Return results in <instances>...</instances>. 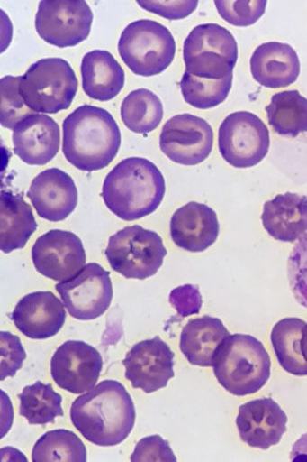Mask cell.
Masks as SVG:
<instances>
[{"instance_id":"18","label":"cell","mask_w":307,"mask_h":462,"mask_svg":"<svg viewBox=\"0 0 307 462\" xmlns=\"http://www.w3.org/2000/svg\"><path fill=\"white\" fill-rule=\"evenodd\" d=\"M11 319L28 338L43 340L59 334L67 319V312L53 292L37 291L22 298Z\"/></svg>"},{"instance_id":"33","label":"cell","mask_w":307,"mask_h":462,"mask_svg":"<svg viewBox=\"0 0 307 462\" xmlns=\"http://www.w3.org/2000/svg\"><path fill=\"white\" fill-rule=\"evenodd\" d=\"M216 10L220 16L226 20L228 23L236 25V27H249L257 23L265 14L266 4V0H257V2H229V0H215Z\"/></svg>"},{"instance_id":"16","label":"cell","mask_w":307,"mask_h":462,"mask_svg":"<svg viewBox=\"0 0 307 462\" xmlns=\"http://www.w3.org/2000/svg\"><path fill=\"white\" fill-rule=\"evenodd\" d=\"M287 422V414L270 397L241 405L236 420L241 440L265 451L280 443Z\"/></svg>"},{"instance_id":"34","label":"cell","mask_w":307,"mask_h":462,"mask_svg":"<svg viewBox=\"0 0 307 462\" xmlns=\"http://www.w3.org/2000/svg\"><path fill=\"white\" fill-rule=\"evenodd\" d=\"M288 280L296 300L307 309V233L289 256Z\"/></svg>"},{"instance_id":"3","label":"cell","mask_w":307,"mask_h":462,"mask_svg":"<svg viewBox=\"0 0 307 462\" xmlns=\"http://www.w3.org/2000/svg\"><path fill=\"white\" fill-rule=\"evenodd\" d=\"M166 196L162 171L149 160L128 158L108 172L102 198L119 218L132 222L153 214Z\"/></svg>"},{"instance_id":"36","label":"cell","mask_w":307,"mask_h":462,"mask_svg":"<svg viewBox=\"0 0 307 462\" xmlns=\"http://www.w3.org/2000/svg\"><path fill=\"white\" fill-rule=\"evenodd\" d=\"M132 462L140 461H168L176 462L172 448L167 440L161 436L154 435L145 438L138 442L135 452L131 456Z\"/></svg>"},{"instance_id":"14","label":"cell","mask_w":307,"mask_h":462,"mask_svg":"<svg viewBox=\"0 0 307 462\" xmlns=\"http://www.w3.org/2000/svg\"><path fill=\"white\" fill-rule=\"evenodd\" d=\"M102 369L101 353L80 340L60 345L50 361V374L56 385L77 395L96 386Z\"/></svg>"},{"instance_id":"15","label":"cell","mask_w":307,"mask_h":462,"mask_svg":"<svg viewBox=\"0 0 307 462\" xmlns=\"http://www.w3.org/2000/svg\"><path fill=\"white\" fill-rule=\"evenodd\" d=\"M125 378L133 388L150 394L167 386L175 377V353L159 337L142 340L130 349L123 360Z\"/></svg>"},{"instance_id":"19","label":"cell","mask_w":307,"mask_h":462,"mask_svg":"<svg viewBox=\"0 0 307 462\" xmlns=\"http://www.w3.org/2000/svg\"><path fill=\"white\" fill-rule=\"evenodd\" d=\"M13 145L22 162L32 166L47 165L59 153V126L50 116H29L13 131Z\"/></svg>"},{"instance_id":"2","label":"cell","mask_w":307,"mask_h":462,"mask_svg":"<svg viewBox=\"0 0 307 462\" xmlns=\"http://www.w3.org/2000/svg\"><path fill=\"white\" fill-rule=\"evenodd\" d=\"M120 146V127L102 107L82 106L64 120V157L79 171H96L110 166Z\"/></svg>"},{"instance_id":"35","label":"cell","mask_w":307,"mask_h":462,"mask_svg":"<svg viewBox=\"0 0 307 462\" xmlns=\"http://www.w3.org/2000/svg\"><path fill=\"white\" fill-rule=\"evenodd\" d=\"M2 338V375L0 379L14 377L17 371L22 368L27 354L22 346L21 339L11 332H0Z\"/></svg>"},{"instance_id":"4","label":"cell","mask_w":307,"mask_h":462,"mask_svg":"<svg viewBox=\"0 0 307 462\" xmlns=\"http://www.w3.org/2000/svg\"><path fill=\"white\" fill-rule=\"evenodd\" d=\"M213 371L220 385L235 396H248L261 390L271 375V358L265 345L249 335H230L213 358Z\"/></svg>"},{"instance_id":"6","label":"cell","mask_w":307,"mask_h":462,"mask_svg":"<svg viewBox=\"0 0 307 462\" xmlns=\"http://www.w3.org/2000/svg\"><path fill=\"white\" fill-rule=\"evenodd\" d=\"M118 50L125 66L135 75L153 77L171 66L176 47L170 30L157 21L144 19L123 30Z\"/></svg>"},{"instance_id":"11","label":"cell","mask_w":307,"mask_h":462,"mask_svg":"<svg viewBox=\"0 0 307 462\" xmlns=\"http://www.w3.org/2000/svg\"><path fill=\"white\" fill-rule=\"evenodd\" d=\"M55 289L71 317L81 321L102 317L113 300L110 272L97 263L86 265L75 278L56 284Z\"/></svg>"},{"instance_id":"29","label":"cell","mask_w":307,"mask_h":462,"mask_svg":"<svg viewBox=\"0 0 307 462\" xmlns=\"http://www.w3.org/2000/svg\"><path fill=\"white\" fill-rule=\"evenodd\" d=\"M20 414L30 425H46L54 422L64 414L62 396L54 391L50 383L37 382L27 386L19 395Z\"/></svg>"},{"instance_id":"25","label":"cell","mask_w":307,"mask_h":462,"mask_svg":"<svg viewBox=\"0 0 307 462\" xmlns=\"http://www.w3.org/2000/svg\"><path fill=\"white\" fill-rule=\"evenodd\" d=\"M38 224L23 197L10 191L0 196V248L10 254L25 247Z\"/></svg>"},{"instance_id":"26","label":"cell","mask_w":307,"mask_h":462,"mask_svg":"<svg viewBox=\"0 0 307 462\" xmlns=\"http://www.w3.org/2000/svg\"><path fill=\"white\" fill-rule=\"evenodd\" d=\"M266 111L269 124L279 135L297 137L307 132V98L298 90L275 94Z\"/></svg>"},{"instance_id":"22","label":"cell","mask_w":307,"mask_h":462,"mask_svg":"<svg viewBox=\"0 0 307 462\" xmlns=\"http://www.w3.org/2000/svg\"><path fill=\"white\" fill-rule=\"evenodd\" d=\"M266 231L281 243H295L307 233V198L279 194L266 201L261 216Z\"/></svg>"},{"instance_id":"23","label":"cell","mask_w":307,"mask_h":462,"mask_svg":"<svg viewBox=\"0 0 307 462\" xmlns=\"http://www.w3.org/2000/svg\"><path fill=\"white\" fill-rule=\"evenodd\" d=\"M82 89L96 101H111L124 88L122 67L107 51L96 50L84 56L81 63Z\"/></svg>"},{"instance_id":"31","label":"cell","mask_w":307,"mask_h":462,"mask_svg":"<svg viewBox=\"0 0 307 462\" xmlns=\"http://www.w3.org/2000/svg\"><path fill=\"white\" fill-rule=\"evenodd\" d=\"M233 75L221 80L202 79L185 72L180 81L181 94L188 105L207 110L226 101L232 88Z\"/></svg>"},{"instance_id":"7","label":"cell","mask_w":307,"mask_h":462,"mask_svg":"<svg viewBox=\"0 0 307 462\" xmlns=\"http://www.w3.org/2000/svg\"><path fill=\"white\" fill-rule=\"evenodd\" d=\"M238 60L235 37L221 25H197L185 38V72L202 79L221 80L233 75Z\"/></svg>"},{"instance_id":"21","label":"cell","mask_w":307,"mask_h":462,"mask_svg":"<svg viewBox=\"0 0 307 462\" xmlns=\"http://www.w3.org/2000/svg\"><path fill=\"white\" fill-rule=\"evenodd\" d=\"M250 72L259 85L267 88H287L301 73L300 59L291 45L266 42L254 51Z\"/></svg>"},{"instance_id":"13","label":"cell","mask_w":307,"mask_h":462,"mask_svg":"<svg viewBox=\"0 0 307 462\" xmlns=\"http://www.w3.org/2000/svg\"><path fill=\"white\" fill-rule=\"evenodd\" d=\"M86 250L75 233L51 230L39 236L32 247L34 269L46 278L65 282L86 266Z\"/></svg>"},{"instance_id":"20","label":"cell","mask_w":307,"mask_h":462,"mask_svg":"<svg viewBox=\"0 0 307 462\" xmlns=\"http://www.w3.org/2000/svg\"><path fill=\"white\" fill-rule=\"evenodd\" d=\"M173 243L190 253L205 252L220 233L218 216L209 206L189 202L173 214L170 223Z\"/></svg>"},{"instance_id":"37","label":"cell","mask_w":307,"mask_h":462,"mask_svg":"<svg viewBox=\"0 0 307 462\" xmlns=\"http://www.w3.org/2000/svg\"><path fill=\"white\" fill-rule=\"evenodd\" d=\"M140 6L154 14L166 17L167 20H181L189 16L198 6L197 0H185V2H157V0H140Z\"/></svg>"},{"instance_id":"1","label":"cell","mask_w":307,"mask_h":462,"mask_svg":"<svg viewBox=\"0 0 307 462\" xmlns=\"http://www.w3.org/2000/svg\"><path fill=\"white\" fill-rule=\"evenodd\" d=\"M73 426L89 442L114 447L129 438L136 422L135 404L122 383L104 380L71 405Z\"/></svg>"},{"instance_id":"39","label":"cell","mask_w":307,"mask_h":462,"mask_svg":"<svg viewBox=\"0 0 307 462\" xmlns=\"http://www.w3.org/2000/svg\"><path fill=\"white\" fill-rule=\"evenodd\" d=\"M291 460L293 462H307V433L293 444Z\"/></svg>"},{"instance_id":"38","label":"cell","mask_w":307,"mask_h":462,"mask_svg":"<svg viewBox=\"0 0 307 462\" xmlns=\"http://www.w3.org/2000/svg\"><path fill=\"white\" fill-rule=\"evenodd\" d=\"M168 300L183 318L200 313L203 305L200 289L192 284L176 288L171 291Z\"/></svg>"},{"instance_id":"12","label":"cell","mask_w":307,"mask_h":462,"mask_svg":"<svg viewBox=\"0 0 307 462\" xmlns=\"http://www.w3.org/2000/svg\"><path fill=\"white\" fill-rule=\"evenodd\" d=\"M213 141V129L206 120L185 114L173 116L164 125L159 148L173 162L197 166L210 157Z\"/></svg>"},{"instance_id":"30","label":"cell","mask_w":307,"mask_h":462,"mask_svg":"<svg viewBox=\"0 0 307 462\" xmlns=\"http://www.w3.org/2000/svg\"><path fill=\"white\" fill-rule=\"evenodd\" d=\"M33 462H86V448L79 436L68 430L42 435L34 444Z\"/></svg>"},{"instance_id":"10","label":"cell","mask_w":307,"mask_h":462,"mask_svg":"<svg viewBox=\"0 0 307 462\" xmlns=\"http://www.w3.org/2000/svg\"><path fill=\"white\" fill-rule=\"evenodd\" d=\"M94 15L85 0H42L36 15L39 37L65 49L79 45L92 32Z\"/></svg>"},{"instance_id":"5","label":"cell","mask_w":307,"mask_h":462,"mask_svg":"<svg viewBox=\"0 0 307 462\" xmlns=\"http://www.w3.org/2000/svg\"><path fill=\"white\" fill-rule=\"evenodd\" d=\"M79 81L70 63L63 59H42L21 76L20 93L34 114L55 115L68 110Z\"/></svg>"},{"instance_id":"24","label":"cell","mask_w":307,"mask_h":462,"mask_svg":"<svg viewBox=\"0 0 307 462\" xmlns=\"http://www.w3.org/2000/svg\"><path fill=\"white\" fill-rule=\"evenodd\" d=\"M230 336L221 319L202 317L189 321L181 332L180 349L189 364L213 366V358L220 345Z\"/></svg>"},{"instance_id":"27","label":"cell","mask_w":307,"mask_h":462,"mask_svg":"<svg viewBox=\"0 0 307 462\" xmlns=\"http://www.w3.org/2000/svg\"><path fill=\"white\" fill-rule=\"evenodd\" d=\"M305 321L297 318L281 319L271 332V343L276 358L284 371L298 377L307 375V364L302 356L301 340Z\"/></svg>"},{"instance_id":"8","label":"cell","mask_w":307,"mask_h":462,"mask_svg":"<svg viewBox=\"0 0 307 462\" xmlns=\"http://www.w3.org/2000/svg\"><path fill=\"white\" fill-rule=\"evenodd\" d=\"M105 254L112 269L125 279L145 280L161 269L167 250L157 232L133 226L110 237Z\"/></svg>"},{"instance_id":"32","label":"cell","mask_w":307,"mask_h":462,"mask_svg":"<svg viewBox=\"0 0 307 462\" xmlns=\"http://www.w3.org/2000/svg\"><path fill=\"white\" fill-rule=\"evenodd\" d=\"M20 77L6 76L0 81V94H2V114L0 122L2 126L14 131L16 125L34 115V112L28 109L20 93Z\"/></svg>"},{"instance_id":"9","label":"cell","mask_w":307,"mask_h":462,"mask_svg":"<svg viewBox=\"0 0 307 462\" xmlns=\"http://www.w3.org/2000/svg\"><path fill=\"white\" fill-rule=\"evenodd\" d=\"M270 133L257 115L238 111L228 116L219 128V150L229 165L250 168L269 153Z\"/></svg>"},{"instance_id":"28","label":"cell","mask_w":307,"mask_h":462,"mask_svg":"<svg viewBox=\"0 0 307 462\" xmlns=\"http://www.w3.org/2000/svg\"><path fill=\"white\" fill-rule=\"evenodd\" d=\"M121 119L125 127L136 134H149L159 126L163 119V105L149 89L133 90L123 99Z\"/></svg>"},{"instance_id":"17","label":"cell","mask_w":307,"mask_h":462,"mask_svg":"<svg viewBox=\"0 0 307 462\" xmlns=\"http://www.w3.org/2000/svg\"><path fill=\"white\" fill-rule=\"evenodd\" d=\"M28 198L41 218L58 223L75 211L77 189L70 175L59 168H50L34 177Z\"/></svg>"},{"instance_id":"40","label":"cell","mask_w":307,"mask_h":462,"mask_svg":"<svg viewBox=\"0 0 307 462\" xmlns=\"http://www.w3.org/2000/svg\"><path fill=\"white\" fill-rule=\"evenodd\" d=\"M301 349L302 356H304L306 364H307V323L302 329V340H301Z\"/></svg>"}]
</instances>
